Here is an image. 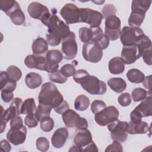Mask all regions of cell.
<instances>
[{"mask_svg": "<svg viewBox=\"0 0 152 152\" xmlns=\"http://www.w3.org/2000/svg\"><path fill=\"white\" fill-rule=\"evenodd\" d=\"M74 81L92 95H103L107 90L106 83L96 77L90 75L85 69L77 70L73 75Z\"/></svg>", "mask_w": 152, "mask_h": 152, "instance_id": "cell-1", "label": "cell"}, {"mask_svg": "<svg viewBox=\"0 0 152 152\" xmlns=\"http://www.w3.org/2000/svg\"><path fill=\"white\" fill-rule=\"evenodd\" d=\"M47 27L48 30L46 41L51 46L59 45L61 41L68 37L71 33L68 25L60 20L55 13L51 15Z\"/></svg>", "mask_w": 152, "mask_h": 152, "instance_id": "cell-2", "label": "cell"}, {"mask_svg": "<svg viewBox=\"0 0 152 152\" xmlns=\"http://www.w3.org/2000/svg\"><path fill=\"white\" fill-rule=\"evenodd\" d=\"M38 100L39 103L48 105L53 109L58 107L64 100L56 86L51 82L43 84Z\"/></svg>", "mask_w": 152, "mask_h": 152, "instance_id": "cell-3", "label": "cell"}, {"mask_svg": "<svg viewBox=\"0 0 152 152\" xmlns=\"http://www.w3.org/2000/svg\"><path fill=\"white\" fill-rule=\"evenodd\" d=\"M151 3V1L145 0H134L132 1L131 12L128 18L129 27L138 28L141 25Z\"/></svg>", "mask_w": 152, "mask_h": 152, "instance_id": "cell-4", "label": "cell"}, {"mask_svg": "<svg viewBox=\"0 0 152 152\" xmlns=\"http://www.w3.org/2000/svg\"><path fill=\"white\" fill-rule=\"evenodd\" d=\"M23 102L21 99L15 97L13 99L11 105L5 110L2 107V120L1 125V133H2L6 127V123L12 118L21 114V109Z\"/></svg>", "mask_w": 152, "mask_h": 152, "instance_id": "cell-5", "label": "cell"}, {"mask_svg": "<svg viewBox=\"0 0 152 152\" xmlns=\"http://www.w3.org/2000/svg\"><path fill=\"white\" fill-rule=\"evenodd\" d=\"M62 120L65 125L69 128H75L77 129H86L88 128V122L81 117L72 109H68L62 114Z\"/></svg>", "mask_w": 152, "mask_h": 152, "instance_id": "cell-6", "label": "cell"}, {"mask_svg": "<svg viewBox=\"0 0 152 152\" xmlns=\"http://www.w3.org/2000/svg\"><path fill=\"white\" fill-rule=\"evenodd\" d=\"M27 12L31 18L40 20L46 26H47L52 15L46 6L37 2L30 3L28 6Z\"/></svg>", "mask_w": 152, "mask_h": 152, "instance_id": "cell-7", "label": "cell"}, {"mask_svg": "<svg viewBox=\"0 0 152 152\" xmlns=\"http://www.w3.org/2000/svg\"><path fill=\"white\" fill-rule=\"evenodd\" d=\"M103 18V14L96 10L88 8H80V23H86L90 27H99Z\"/></svg>", "mask_w": 152, "mask_h": 152, "instance_id": "cell-8", "label": "cell"}, {"mask_svg": "<svg viewBox=\"0 0 152 152\" xmlns=\"http://www.w3.org/2000/svg\"><path fill=\"white\" fill-rule=\"evenodd\" d=\"M128 123L127 122L121 121L118 119H116L108 124L107 128L111 132L110 135L112 139L121 142L125 141L128 137Z\"/></svg>", "mask_w": 152, "mask_h": 152, "instance_id": "cell-9", "label": "cell"}, {"mask_svg": "<svg viewBox=\"0 0 152 152\" xmlns=\"http://www.w3.org/2000/svg\"><path fill=\"white\" fill-rule=\"evenodd\" d=\"M82 54L86 61L92 63H97L103 57V50L97 44L90 41L83 45Z\"/></svg>", "mask_w": 152, "mask_h": 152, "instance_id": "cell-10", "label": "cell"}, {"mask_svg": "<svg viewBox=\"0 0 152 152\" xmlns=\"http://www.w3.org/2000/svg\"><path fill=\"white\" fill-rule=\"evenodd\" d=\"M119 114L116 107L109 106L94 114V120L99 125L104 126L118 119Z\"/></svg>", "mask_w": 152, "mask_h": 152, "instance_id": "cell-11", "label": "cell"}, {"mask_svg": "<svg viewBox=\"0 0 152 152\" xmlns=\"http://www.w3.org/2000/svg\"><path fill=\"white\" fill-rule=\"evenodd\" d=\"M121 22L119 17L110 15L105 20V33L104 34L110 40H116L120 37Z\"/></svg>", "mask_w": 152, "mask_h": 152, "instance_id": "cell-12", "label": "cell"}, {"mask_svg": "<svg viewBox=\"0 0 152 152\" xmlns=\"http://www.w3.org/2000/svg\"><path fill=\"white\" fill-rule=\"evenodd\" d=\"M144 31L140 28L125 26L120 33L121 42L123 46L135 45L139 37L144 34Z\"/></svg>", "mask_w": 152, "mask_h": 152, "instance_id": "cell-13", "label": "cell"}, {"mask_svg": "<svg viewBox=\"0 0 152 152\" xmlns=\"http://www.w3.org/2000/svg\"><path fill=\"white\" fill-rule=\"evenodd\" d=\"M62 53L64 58L66 60L73 59L77 54V44L75 41V36L73 31L62 40Z\"/></svg>", "mask_w": 152, "mask_h": 152, "instance_id": "cell-14", "label": "cell"}, {"mask_svg": "<svg viewBox=\"0 0 152 152\" xmlns=\"http://www.w3.org/2000/svg\"><path fill=\"white\" fill-rule=\"evenodd\" d=\"M46 62L44 71L51 73L58 69L59 63L64 58L62 53L57 49L50 50L45 54Z\"/></svg>", "mask_w": 152, "mask_h": 152, "instance_id": "cell-15", "label": "cell"}, {"mask_svg": "<svg viewBox=\"0 0 152 152\" xmlns=\"http://www.w3.org/2000/svg\"><path fill=\"white\" fill-rule=\"evenodd\" d=\"M60 14L66 24L80 23V8L73 4H66L61 8Z\"/></svg>", "mask_w": 152, "mask_h": 152, "instance_id": "cell-16", "label": "cell"}, {"mask_svg": "<svg viewBox=\"0 0 152 152\" xmlns=\"http://www.w3.org/2000/svg\"><path fill=\"white\" fill-rule=\"evenodd\" d=\"M26 135L27 128L23 125L22 128L18 129L11 128L7 134V138L10 142L14 145H18L25 141Z\"/></svg>", "mask_w": 152, "mask_h": 152, "instance_id": "cell-17", "label": "cell"}, {"mask_svg": "<svg viewBox=\"0 0 152 152\" xmlns=\"http://www.w3.org/2000/svg\"><path fill=\"white\" fill-rule=\"evenodd\" d=\"M141 55L139 53L138 48L135 45L131 46H123L121 52V58L126 64H132L139 59Z\"/></svg>", "mask_w": 152, "mask_h": 152, "instance_id": "cell-18", "label": "cell"}, {"mask_svg": "<svg viewBox=\"0 0 152 152\" xmlns=\"http://www.w3.org/2000/svg\"><path fill=\"white\" fill-rule=\"evenodd\" d=\"M5 14L10 17L11 20L15 25H22L25 22V15L17 1L15 4L5 12Z\"/></svg>", "mask_w": 152, "mask_h": 152, "instance_id": "cell-19", "label": "cell"}, {"mask_svg": "<svg viewBox=\"0 0 152 152\" xmlns=\"http://www.w3.org/2000/svg\"><path fill=\"white\" fill-rule=\"evenodd\" d=\"M25 65L30 69L36 68L41 71H44L46 62L45 56L40 55H30L24 59Z\"/></svg>", "mask_w": 152, "mask_h": 152, "instance_id": "cell-20", "label": "cell"}, {"mask_svg": "<svg viewBox=\"0 0 152 152\" xmlns=\"http://www.w3.org/2000/svg\"><path fill=\"white\" fill-rule=\"evenodd\" d=\"M90 28L93 34L91 41L97 44L102 50L106 49L109 45V39L103 33L102 28L100 27H90Z\"/></svg>", "mask_w": 152, "mask_h": 152, "instance_id": "cell-21", "label": "cell"}, {"mask_svg": "<svg viewBox=\"0 0 152 152\" xmlns=\"http://www.w3.org/2000/svg\"><path fill=\"white\" fill-rule=\"evenodd\" d=\"M91 141L92 135L87 128L78 129L74 138V143L75 145L79 146L81 148V150Z\"/></svg>", "mask_w": 152, "mask_h": 152, "instance_id": "cell-22", "label": "cell"}, {"mask_svg": "<svg viewBox=\"0 0 152 152\" xmlns=\"http://www.w3.org/2000/svg\"><path fill=\"white\" fill-rule=\"evenodd\" d=\"M68 137V132L65 128H59L57 129L53 133L51 142L52 145L56 148H60L65 144Z\"/></svg>", "mask_w": 152, "mask_h": 152, "instance_id": "cell-23", "label": "cell"}, {"mask_svg": "<svg viewBox=\"0 0 152 152\" xmlns=\"http://www.w3.org/2000/svg\"><path fill=\"white\" fill-rule=\"evenodd\" d=\"M135 109L141 115L142 118L152 115V97L151 94L147 96L135 107Z\"/></svg>", "mask_w": 152, "mask_h": 152, "instance_id": "cell-24", "label": "cell"}, {"mask_svg": "<svg viewBox=\"0 0 152 152\" xmlns=\"http://www.w3.org/2000/svg\"><path fill=\"white\" fill-rule=\"evenodd\" d=\"M150 129L148 124L144 121L134 122L130 121L128 123L127 133L129 134H146Z\"/></svg>", "mask_w": 152, "mask_h": 152, "instance_id": "cell-25", "label": "cell"}, {"mask_svg": "<svg viewBox=\"0 0 152 152\" xmlns=\"http://www.w3.org/2000/svg\"><path fill=\"white\" fill-rule=\"evenodd\" d=\"M108 68L111 74L115 75L120 74L125 70V63L121 57H114L109 61Z\"/></svg>", "mask_w": 152, "mask_h": 152, "instance_id": "cell-26", "label": "cell"}, {"mask_svg": "<svg viewBox=\"0 0 152 152\" xmlns=\"http://www.w3.org/2000/svg\"><path fill=\"white\" fill-rule=\"evenodd\" d=\"M32 51L34 55H42L48 50V43L42 37L36 39L31 45Z\"/></svg>", "mask_w": 152, "mask_h": 152, "instance_id": "cell-27", "label": "cell"}, {"mask_svg": "<svg viewBox=\"0 0 152 152\" xmlns=\"http://www.w3.org/2000/svg\"><path fill=\"white\" fill-rule=\"evenodd\" d=\"M25 83L28 88L34 89L41 85L42 83V78L40 74L31 72L26 75Z\"/></svg>", "mask_w": 152, "mask_h": 152, "instance_id": "cell-28", "label": "cell"}, {"mask_svg": "<svg viewBox=\"0 0 152 152\" xmlns=\"http://www.w3.org/2000/svg\"><path fill=\"white\" fill-rule=\"evenodd\" d=\"M107 84L110 88L116 93H121L126 88L125 81L121 78H111L107 81Z\"/></svg>", "mask_w": 152, "mask_h": 152, "instance_id": "cell-29", "label": "cell"}, {"mask_svg": "<svg viewBox=\"0 0 152 152\" xmlns=\"http://www.w3.org/2000/svg\"><path fill=\"white\" fill-rule=\"evenodd\" d=\"M126 77L128 81L132 83H141L145 77L144 73L136 68H132L126 73Z\"/></svg>", "mask_w": 152, "mask_h": 152, "instance_id": "cell-30", "label": "cell"}, {"mask_svg": "<svg viewBox=\"0 0 152 152\" xmlns=\"http://www.w3.org/2000/svg\"><path fill=\"white\" fill-rule=\"evenodd\" d=\"M89 99L84 94L79 95L77 97L74 102V108L78 111H84L90 106Z\"/></svg>", "mask_w": 152, "mask_h": 152, "instance_id": "cell-31", "label": "cell"}, {"mask_svg": "<svg viewBox=\"0 0 152 152\" xmlns=\"http://www.w3.org/2000/svg\"><path fill=\"white\" fill-rule=\"evenodd\" d=\"M36 109V106L35 104V101L33 98H28L26 99L21 107V114L28 115L35 113Z\"/></svg>", "mask_w": 152, "mask_h": 152, "instance_id": "cell-32", "label": "cell"}, {"mask_svg": "<svg viewBox=\"0 0 152 152\" xmlns=\"http://www.w3.org/2000/svg\"><path fill=\"white\" fill-rule=\"evenodd\" d=\"M52 110V107L39 103L36 107L35 111V116L38 121H40L42 119L46 116H50V114Z\"/></svg>", "mask_w": 152, "mask_h": 152, "instance_id": "cell-33", "label": "cell"}, {"mask_svg": "<svg viewBox=\"0 0 152 152\" xmlns=\"http://www.w3.org/2000/svg\"><path fill=\"white\" fill-rule=\"evenodd\" d=\"M6 72L8 78L12 81H19L22 76V72L17 66L15 65H11L7 68Z\"/></svg>", "mask_w": 152, "mask_h": 152, "instance_id": "cell-34", "label": "cell"}, {"mask_svg": "<svg viewBox=\"0 0 152 152\" xmlns=\"http://www.w3.org/2000/svg\"><path fill=\"white\" fill-rule=\"evenodd\" d=\"M49 78L51 81L59 84H63L65 83L68 79V77L65 76L61 70L58 69L55 72L49 73Z\"/></svg>", "mask_w": 152, "mask_h": 152, "instance_id": "cell-35", "label": "cell"}, {"mask_svg": "<svg viewBox=\"0 0 152 152\" xmlns=\"http://www.w3.org/2000/svg\"><path fill=\"white\" fill-rule=\"evenodd\" d=\"M92 31L90 28L81 27L79 30V37L81 42L87 43L91 41L92 39Z\"/></svg>", "mask_w": 152, "mask_h": 152, "instance_id": "cell-36", "label": "cell"}, {"mask_svg": "<svg viewBox=\"0 0 152 152\" xmlns=\"http://www.w3.org/2000/svg\"><path fill=\"white\" fill-rule=\"evenodd\" d=\"M148 94V92L140 87L136 88L133 90L131 93L132 100L134 102H139L144 99Z\"/></svg>", "mask_w": 152, "mask_h": 152, "instance_id": "cell-37", "label": "cell"}, {"mask_svg": "<svg viewBox=\"0 0 152 152\" xmlns=\"http://www.w3.org/2000/svg\"><path fill=\"white\" fill-rule=\"evenodd\" d=\"M40 128L45 132H50L54 127V121L50 116H46L41 119Z\"/></svg>", "mask_w": 152, "mask_h": 152, "instance_id": "cell-38", "label": "cell"}, {"mask_svg": "<svg viewBox=\"0 0 152 152\" xmlns=\"http://www.w3.org/2000/svg\"><path fill=\"white\" fill-rule=\"evenodd\" d=\"M36 145L37 149L40 151H46L49 148V142L46 137H39L36 140Z\"/></svg>", "mask_w": 152, "mask_h": 152, "instance_id": "cell-39", "label": "cell"}, {"mask_svg": "<svg viewBox=\"0 0 152 152\" xmlns=\"http://www.w3.org/2000/svg\"><path fill=\"white\" fill-rule=\"evenodd\" d=\"M106 107V103L103 101L100 100H94L91 104V110L94 114L98 113L99 112L101 111L102 110H103Z\"/></svg>", "mask_w": 152, "mask_h": 152, "instance_id": "cell-40", "label": "cell"}, {"mask_svg": "<svg viewBox=\"0 0 152 152\" xmlns=\"http://www.w3.org/2000/svg\"><path fill=\"white\" fill-rule=\"evenodd\" d=\"M60 70L62 72V73L66 77L73 76L76 71L74 65L70 64H66L64 65L61 67Z\"/></svg>", "mask_w": 152, "mask_h": 152, "instance_id": "cell-41", "label": "cell"}, {"mask_svg": "<svg viewBox=\"0 0 152 152\" xmlns=\"http://www.w3.org/2000/svg\"><path fill=\"white\" fill-rule=\"evenodd\" d=\"M38 121L35 116V113L27 115L24 119V123L28 128H34L37 125Z\"/></svg>", "mask_w": 152, "mask_h": 152, "instance_id": "cell-42", "label": "cell"}, {"mask_svg": "<svg viewBox=\"0 0 152 152\" xmlns=\"http://www.w3.org/2000/svg\"><path fill=\"white\" fill-rule=\"evenodd\" d=\"M118 103L121 106L126 107L131 103V96L128 93H124L118 97Z\"/></svg>", "mask_w": 152, "mask_h": 152, "instance_id": "cell-43", "label": "cell"}, {"mask_svg": "<svg viewBox=\"0 0 152 152\" xmlns=\"http://www.w3.org/2000/svg\"><path fill=\"white\" fill-rule=\"evenodd\" d=\"M123 151L122 146L119 141L116 140H113L112 144H110L107 147L105 150L106 152H111V151H119L122 152Z\"/></svg>", "mask_w": 152, "mask_h": 152, "instance_id": "cell-44", "label": "cell"}, {"mask_svg": "<svg viewBox=\"0 0 152 152\" xmlns=\"http://www.w3.org/2000/svg\"><path fill=\"white\" fill-rule=\"evenodd\" d=\"M116 12L115 7L112 4H107L102 10V13L103 14V17H107L110 15H114Z\"/></svg>", "mask_w": 152, "mask_h": 152, "instance_id": "cell-45", "label": "cell"}, {"mask_svg": "<svg viewBox=\"0 0 152 152\" xmlns=\"http://www.w3.org/2000/svg\"><path fill=\"white\" fill-rule=\"evenodd\" d=\"M23 126V121L21 117L18 116H15L12 118L10 121V127L11 128L18 129Z\"/></svg>", "mask_w": 152, "mask_h": 152, "instance_id": "cell-46", "label": "cell"}, {"mask_svg": "<svg viewBox=\"0 0 152 152\" xmlns=\"http://www.w3.org/2000/svg\"><path fill=\"white\" fill-rule=\"evenodd\" d=\"M13 91L9 90H1V98L5 103H9L13 98Z\"/></svg>", "mask_w": 152, "mask_h": 152, "instance_id": "cell-47", "label": "cell"}, {"mask_svg": "<svg viewBox=\"0 0 152 152\" xmlns=\"http://www.w3.org/2000/svg\"><path fill=\"white\" fill-rule=\"evenodd\" d=\"M141 56H142L143 60L146 64L148 65H151V47L145 50L142 52Z\"/></svg>", "mask_w": 152, "mask_h": 152, "instance_id": "cell-48", "label": "cell"}, {"mask_svg": "<svg viewBox=\"0 0 152 152\" xmlns=\"http://www.w3.org/2000/svg\"><path fill=\"white\" fill-rule=\"evenodd\" d=\"M69 109V108L68 103H67L66 101L64 100V102L62 103V104H61L58 107L55 108L54 110L56 113L62 115L63 113H64L66 110H67Z\"/></svg>", "mask_w": 152, "mask_h": 152, "instance_id": "cell-49", "label": "cell"}, {"mask_svg": "<svg viewBox=\"0 0 152 152\" xmlns=\"http://www.w3.org/2000/svg\"><path fill=\"white\" fill-rule=\"evenodd\" d=\"M11 149V146L9 142L6 140H2L0 142V150L2 151L8 152Z\"/></svg>", "mask_w": 152, "mask_h": 152, "instance_id": "cell-50", "label": "cell"}, {"mask_svg": "<svg viewBox=\"0 0 152 152\" xmlns=\"http://www.w3.org/2000/svg\"><path fill=\"white\" fill-rule=\"evenodd\" d=\"M82 151H93L97 152L98 148L95 143L92 141L89 144L86 145L82 149Z\"/></svg>", "mask_w": 152, "mask_h": 152, "instance_id": "cell-51", "label": "cell"}, {"mask_svg": "<svg viewBox=\"0 0 152 152\" xmlns=\"http://www.w3.org/2000/svg\"><path fill=\"white\" fill-rule=\"evenodd\" d=\"M142 84L144 87L148 89L149 90V91H151V75H150L148 76L145 77L143 81H142Z\"/></svg>", "mask_w": 152, "mask_h": 152, "instance_id": "cell-52", "label": "cell"}, {"mask_svg": "<svg viewBox=\"0 0 152 152\" xmlns=\"http://www.w3.org/2000/svg\"><path fill=\"white\" fill-rule=\"evenodd\" d=\"M69 151H82V150H81V148L79 146L75 145L72 146L69 150Z\"/></svg>", "mask_w": 152, "mask_h": 152, "instance_id": "cell-53", "label": "cell"}, {"mask_svg": "<svg viewBox=\"0 0 152 152\" xmlns=\"http://www.w3.org/2000/svg\"><path fill=\"white\" fill-rule=\"evenodd\" d=\"M93 2H94V3H95V4H97V5H100V4H103V2H104V1H93Z\"/></svg>", "mask_w": 152, "mask_h": 152, "instance_id": "cell-54", "label": "cell"}]
</instances>
